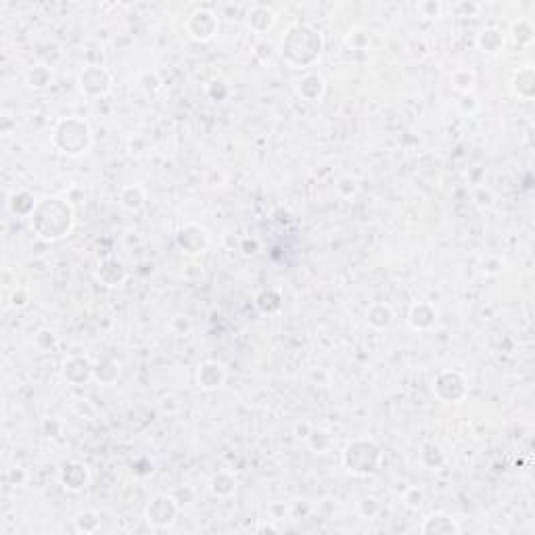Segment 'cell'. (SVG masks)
Here are the masks:
<instances>
[{"instance_id": "e0dca14e", "label": "cell", "mask_w": 535, "mask_h": 535, "mask_svg": "<svg viewBox=\"0 0 535 535\" xmlns=\"http://www.w3.org/2000/svg\"><path fill=\"white\" fill-rule=\"evenodd\" d=\"M247 23L253 32L258 34H266L268 30H272V25L276 23V15L272 8L268 6H262V4H255L249 15H247Z\"/></svg>"}, {"instance_id": "4dcf8cb0", "label": "cell", "mask_w": 535, "mask_h": 535, "mask_svg": "<svg viewBox=\"0 0 535 535\" xmlns=\"http://www.w3.org/2000/svg\"><path fill=\"white\" fill-rule=\"evenodd\" d=\"M514 92H517V96L531 98V96H534V74H531L529 80L525 82L523 76H521V71H519V74L514 76Z\"/></svg>"}, {"instance_id": "52a82bcc", "label": "cell", "mask_w": 535, "mask_h": 535, "mask_svg": "<svg viewBox=\"0 0 535 535\" xmlns=\"http://www.w3.org/2000/svg\"><path fill=\"white\" fill-rule=\"evenodd\" d=\"M220 28V21H218V15L209 8H199L195 11L188 21H186V30L190 34V38L199 40V42H207L216 36Z\"/></svg>"}, {"instance_id": "7c38bea8", "label": "cell", "mask_w": 535, "mask_h": 535, "mask_svg": "<svg viewBox=\"0 0 535 535\" xmlns=\"http://www.w3.org/2000/svg\"><path fill=\"white\" fill-rule=\"evenodd\" d=\"M224 381H226V368H224V364L216 362V359L203 362L197 370V385L205 391L218 389Z\"/></svg>"}, {"instance_id": "83f0119b", "label": "cell", "mask_w": 535, "mask_h": 535, "mask_svg": "<svg viewBox=\"0 0 535 535\" xmlns=\"http://www.w3.org/2000/svg\"><path fill=\"white\" fill-rule=\"evenodd\" d=\"M357 190H359V182L354 176H343V178L337 182V192L343 197V199H352L356 197Z\"/></svg>"}, {"instance_id": "1f68e13d", "label": "cell", "mask_w": 535, "mask_h": 535, "mask_svg": "<svg viewBox=\"0 0 535 535\" xmlns=\"http://www.w3.org/2000/svg\"><path fill=\"white\" fill-rule=\"evenodd\" d=\"M36 345H38V350L48 352L50 347H54V345H57V335H54L52 330H48V328L38 330V335H36Z\"/></svg>"}, {"instance_id": "603a6c76", "label": "cell", "mask_w": 535, "mask_h": 535, "mask_svg": "<svg viewBox=\"0 0 535 535\" xmlns=\"http://www.w3.org/2000/svg\"><path fill=\"white\" fill-rule=\"evenodd\" d=\"M209 488H212V491H214L216 495L226 497V495H232V493L236 491V479H234V475L222 471V473H218V475L212 477Z\"/></svg>"}, {"instance_id": "d6a6232c", "label": "cell", "mask_w": 535, "mask_h": 535, "mask_svg": "<svg viewBox=\"0 0 535 535\" xmlns=\"http://www.w3.org/2000/svg\"><path fill=\"white\" fill-rule=\"evenodd\" d=\"M422 502H425V491L418 490V488H410L403 493V504L410 508H420Z\"/></svg>"}, {"instance_id": "277c9868", "label": "cell", "mask_w": 535, "mask_h": 535, "mask_svg": "<svg viewBox=\"0 0 535 535\" xmlns=\"http://www.w3.org/2000/svg\"><path fill=\"white\" fill-rule=\"evenodd\" d=\"M343 466L356 475V477H368L374 475L383 464V451L372 439L368 437H356L343 449Z\"/></svg>"}, {"instance_id": "ac0fdd59", "label": "cell", "mask_w": 535, "mask_h": 535, "mask_svg": "<svg viewBox=\"0 0 535 535\" xmlns=\"http://www.w3.org/2000/svg\"><path fill=\"white\" fill-rule=\"evenodd\" d=\"M366 322L376 328V330H385L393 324V310L389 304H383V301H376L372 304L368 310H366Z\"/></svg>"}, {"instance_id": "3957f363", "label": "cell", "mask_w": 535, "mask_h": 535, "mask_svg": "<svg viewBox=\"0 0 535 535\" xmlns=\"http://www.w3.org/2000/svg\"><path fill=\"white\" fill-rule=\"evenodd\" d=\"M52 144L59 153L78 157L86 153L92 144V132L86 120L82 117H63L52 130Z\"/></svg>"}, {"instance_id": "4316f807", "label": "cell", "mask_w": 535, "mask_h": 535, "mask_svg": "<svg viewBox=\"0 0 535 535\" xmlns=\"http://www.w3.org/2000/svg\"><path fill=\"white\" fill-rule=\"evenodd\" d=\"M50 82H52V74L46 69L45 65H38V67H34V69L28 71V86H30V88L42 90L46 88Z\"/></svg>"}, {"instance_id": "d6986e66", "label": "cell", "mask_w": 535, "mask_h": 535, "mask_svg": "<svg viewBox=\"0 0 535 535\" xmlns=\"http://www.w3.org/2000/svg\"><path fill=\"white\" fill-rule=\"evenodd\" d=\"M418 458H420V464L429 471H439L446 464V454L437 444H425L420 447Z\"/></svg>"}, {"instance_id": "6da1fadb", "label": "cell", "mask_w": 535, "mask_h": 535, "mask_svg": "<svg viewBox=\"0 0 535 535\" xmlns=\"http://www.w3.org/2000/svg\"><path fill=\"white\" fill-rule=\"evenodd\" d=\"M32 230L45 241H61L74 228V209L65 199L46 197L30 216Z\"/></svg>"}, {"instance_id": "484cf974", "label": "cell", "mask_w": 535, "mask_h": 535, "mask_svg": "<svg viewBox=\"0 0 535 535\" xmlns=\"http://www.w3.org/2000/svg\"><path fill=\"white\" fill-rule=\"evenodd\" d=\"M306 442L310 444V447H312L313 451L324 454L328 447L333 446V435H330V431H326V429H316V427H313L312 433L308 435Z\"/></svg>"}, {"instance_id": "8992f818", "label": "cell", "mask_w": 535, "mask_h": 535, "mask_svg": "<svg viewBox=\"0 0 535 535\" xmlns=\"http://www.w3.org/2000/svg\"><path fill=\"white\" fill-rule=\"evenodd\" d=\"M433 393L446 403H458L466 398L468 383L466 379L456 370H442L433 379Z\"/></svg>"}, {"instance_id": "8fae6325", "label": "cell", "mask_w": 535, "mask_h": 535, "mask_svg": "<svg viewBox=\"0 0 535 535\" xmlns=\"http://www.w3.org/2000/svg\"><path fill=\"white\" fill-rule=\"evenodd\" d=\"M176 241H178L180 249L186 251V253H201L209 245L207 230L197 226V224H186L178 232Z\"/></svg>"}, {"instance_id": "cb8c5ba5", "label": "cell", "mask_w": 535, "mask_h": 535, "mask_svg": "<svg viewBox=\"0 0 535 535\" xmlns=\"http://www.w3.org/2000/svg\"><path fill=\"white\" fill-rule=\"evenodd\" d=\"M120 376V364H115L113 359H103L94 366V379L100 381L103 385H111L113 381H117Z\"/></svg>"}, {"instance_id": "30bf717a", "label": "cell", "mask_w": 535, "mask_h": 535, "mask_svg": "<svg viewBox=\"0 0 535 535\" xmlns=\"http://www.w3.org/2000/svg\"><path fill=\"white\" fill-rule=\"evenodd\" d=\"M63 379L71 385H84L90 379H94V364L88 357L71 356L63 362Z\"/></svg>"}, {"instance_id": "9c48e42d", "label": "cell", "mask_w": 535, "mask_h": 535, "mask_svg": "<svg viewBox=\"0 0 535 535\" xmlns=\"http://www.w3.org/2000/svg\"><path fill=\"white\" fill-rule=\"evenodd\" d=\"M90 483V471L88 466L84 462H78V460H71V462H65L63 468H61V485L67 491H78L86 490Z\"/></svg>"}, {"instance_id": "5bb4252c", "label": "cell", "mask_w": 535, "mask_h": 535, "mask_svg": "<svg viewBox=\"0 0 535 535\" xmlns=\"http://www.w3.org/2000/svg\"><path fill=\"white\" fill-rule=\"evenodd\" d=\"M408 322L416 330H429L437 322V310L431 304H425V301L414 304L410 308V313H408Z\"/></svg>"}, {"instance_id": "f1b7e54d", "label": "cell", "mask_w": 535, "mask_h": 535, "mask_svg": "<svg viewBox=\"0 0 535 535\" xmlns=\"http://www.w3.org/2000/svg\"><path fill=\"white\" fill-rule=\"evenodd\" d=\"M475 84V74L468 71V69H458L454 74V88L460 90V92H468Z\"/></svg>"}, {"instance_id": "f546056e", "label": "cell", "mask_w": 535, "mask_h": 535, "mask_svg": "<svg viewBox=\"0 0 535 535\" xmlns=\"http://www.w3.org/2000/svg\"><path fill=\"white\" fill-rule=\"evenodd\" d=\"M357 510H359V514H362L364 519H372V517L379 514L381 506H379V502H376L372 495H368V497H362V500L357 502Z\"/></svg>"}, {"instance_id": "836d02e7", "label": "cell", "mask_w": 535, "mask_h": 535, "mask_svg": "<svg viewBox=\"0 0 535 535\" xmlns=\"http://www.w3.org/2000/svg\"><path fill=\"white\" fill-rule=\"evenodd\" d=\"M28 304H30V293L25 289L13 291V295H11V306L13 308H25Z\"/></svg>"}, {"instance_id": "7a4b0ae2", "label": "cell", "mask_w": 535, "mask_h": 535, "mask_svg": "<svg viewBox=\"0 0 535 535\" xmlns=\"http://www.w3.org/2000/svg\"><path fill=\"white\" fill-rule=\"evenodd\" d=\"M322 36L306 23H295L287 30L284 38H282V59L295 67V69H304L310 67L318 61L320 52H322Z\"/></svg>"}, {"instance_id": "d4e9b609", "label": "cell", "mask_w": 535, "mask_h": 535, "mask_svg": "<svg viewBox=\"0 0 535 535\" xmlns=\"http://www.w3.org/2000/svg\"><path fill=\"white\" fill-rule=\"evenodd\" d=\"M76 529L80 534H94L100 529V517L98 512L94 510H82L78 517H76Z\"/></svg>"}, {"instance_id": "44dd1931", "label": "cell", "mask_w": 535, "mask_h": 535, "mask_svg": "<svg viewBox=\"0 0 535 535\" xmlns=\"http://www.w3.org/2000/svg\"><path fill=\"white\" fill-rule=\"evenodd\" d=\"M477 45H479V48H481L483 52H488V54H495V52H500V50H502V46H504V36H502V32H500V30H495V28H488V30H483V32L479 34Z\"/></svg>"}, {"instance_id": "7402d4cb", "label": "cell", "mask_w": 535, "mask_h": 535, "mask_svg": "<svg viewBox=\"0 0 535 535\" xmlns=\"http://www.w3.org/2000/svg\"><path fill=\"white\" fill-rule=\"evenodd\" d=\"M120 203L128 212H140L144 205V190L140 186H124L120 190Z\"/></svg>"}, {"instance_id": "ffe728a7", "label": "cell", "mask_w": 535, "mask_h": 535, "mask_svg": "<svg viewBox=\"0 0 535 535\" xmlns=\"http://www.w3.org/2000/svg\"><path fill=\"white\" fill-rule=\"evenodd\" d=\"M36 205H38V201H36L28 190H19V192H15V195L11 197V209H13L15 216H25V218H30V216L34 214Z\"/></svg>"}, {"instance_id": "9a60e30c", "label": "cell", "mask_w": 535, "mask_h": 535, "mask_svg": "<svg viewBox=\"0 0 535 535\" xmlns=\"http://www.w3.org/2000/svg\"><path fill=\"white\" fill-rule=\"evenodd\" d=\"M295 84H297L295 88L299 92V96L310 100V103L320 100L324 96V92H326V82H324V78L320 74H306Z\"/></svg>"}, {"instance_id": "5b68a950", "label": "cell", "mask_w": 535, "mask_h": 535, "mask_svg": "<svg viewBox=\"0 0 535 535\" xmlns=\"http://www.w3.org/2000/svg\"><path fill=\"white\" fill-rule=\"evenodd\" d=\"M178 510H180V504L174 500V495L170 493H159V495H155L151 502H149V506L144 508V519H146V523L151 525V527H155V529H166V527H170L174 521H176V517H178Z\"/></svg>"}, {"instance_id": "4fadbf2b", "label": "cell", "mask_w": 535, "mask_h": 535, "mask_svg": "<svg viewBox=\"0 0 535 535\" xmlns=\"http://www.w3.org/2000/svg\"><path fill=\"white\" fill-rule=\"evenodd\" d=\"M460 525L456 523V519L447 517V514H431L422 521L420 525V534L427 535H451V534H460Z\"/></svg>"}, {"instance_id": "2e32d148", "label": "cell", "mask_w": 535, "mask_h": 535, "mask_svg": "<svg viewBox=\"0 0 535 535\" xmlns=\"http://www.w3.org/2000/svg\"><path fill=\"white\" fill-rule=\"evenodd\" d=\"M96 276H98V280L105 287L115 289V287L124 284V280H126V268L122 266L117 260H105V262H100Z\"/></svg>"}, {"instance_id": "ba28073f", "label": "cell", "mask_w": 535, "mask_h": 535, "mask_svg": "<svg viewBox=\"0 0 535 535\" xmlns=\"http://www.w3.org/2000/svg\"><path fill=\"white\" fill-rule=\"evenodd\" d=\"M80 90L90 96V98H98L105 96L111 90V76L105 67L98 65H90L82 74H80Z\"/></svg>"}]
</instances>
